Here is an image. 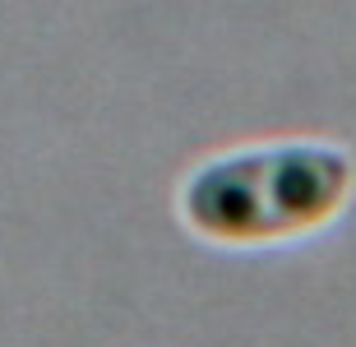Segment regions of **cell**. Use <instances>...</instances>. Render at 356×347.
Instances as JSON below:
<instances>
[{
  "label": "cell",
  "mask_w": 356,
  "mask_h": 347,
  "mask_svg": "<svg viewBox=\"0 0 356 347\" xmlns=\"http://www.w3.org/2000/svg\"><path fill=\"white\" fill-rule=\"evenodd\" d=\"M176 223L218 250H277L338 227L356 204V153L319 134L250 139L176 181Z\"/></svg>",
  "instance_id": "cell-1"
}]
</instances>
